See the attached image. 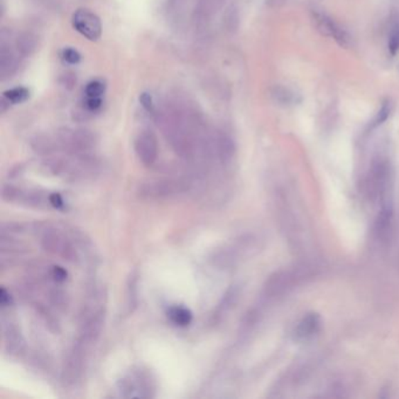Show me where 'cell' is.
<instances>
[{"label":"cell","mask_w":399,"mask_h":399,"mask_svg":"<svg viewBox=\"0 0 399 399\" xmlns=\"http://www.w3.org/2000/svg\"><path fill=\"white\" fill-rule=\"evenodd\" d=\"M72 23L79 33L89 40L95 41L100 39L102 33V23L100 18L92 11L81 9L74 13Z\"/></svg>","instance_id":"obj_5"},{"label":"cell","mask_w":399,"mask_h":399,"mask_svg":"<svg viewBox=\"0 0 399 399\" xmlns=\"http://www.w3.org/2000/svg\"><path fill=\"white\" fill-rule=\"evenodd\" d=\"M62 59L70 65H77V63L80 62L81 55L77 50L67 48V50H63Z\"/></svg>","instance_id":"obj_18"},{"label":"cell","mask_w":399,"mask_h":399,"mask_svg":"<svg viewBox=\"0 0 399 399\" xmlns=\"http://www.w3.org/2000/svg\"><path fill=\"white\" fill-rule=\"evenodd\" d=\"M58 140L61 147L70 153H84L97 143V137L86 129H62L58 133Z\"/></svg>","instance_id":"obj_4"},{"label":"cell","mask_w":399,"mask_h":399,"mask_svg":"<svg viewBox=\"0 0 399 399\" xmlns=\"http://www.w3.org/2000/svg\"><path fill=\"white\" fill-rule=\"evenodd\" d=\"M236 297V290H229L226 295L224 296L223 302L220 303L219 307H218V310H217V315H214V317H220V316L226 313L227 310H230L231 306H232L233 301H234Z\"/></svg>","instance_id":"obj_15"},{"label":"cell","mask_w":399,"mask_h":399,"mask_svg":"<svg viewBox=\"0 0 399 399\" xmlns=\"http://www.w3.org/2000/svg\"><path fill=\"white\" fill-rule=\"evenodd\" d=\"M102 106V99L101 97H86L84 106L89 111H97Z\"/></svg>","instance_id":"obj_22"},{"label":"cell","mask_w":399,"mask_h":399,"mask_svg":"<svg viewBox=\"0 0 399 399\" xmlns=\"http://www.w3.org/2000/svg\"><path fill=\"white\" fill-rule=\"evenodd\" d=\"M4 339L9 353L16 354L21 349L23 337L18 327L13 323H9L7 326L4 327Z\"/></svg>","instance_id":"obj_9"},{"label":"cell","mask_w":399,"mask_h":399,"mask_svg":"<svg viewBox=\"0 0 399 399\" xmlns=\"http://www.w3.org/2000/svg\"><path fill=\"white\" fill-rule=\"evenodd\" d=\"M86 97H101L104 93V84L101 81L95 80L92 81L89 84H87Z\"/></svg>","instance_id":"obj_16"},{"label":"cell","mask_w":399,"mask_h":399,"mask_svg":"<svg viewBox=\"0 0 399 399\" xmlns=\"http://www.w3.org/2000/svg\"><path fill=\"white\" fill-rule=\"evenodd\" d=\"M168 317L178 327H187L192 321V313L183 306H173L168 310Z\"/></svg>","instance_id":"obj_11"},{"label":"cell","mask_w":399,"mask_h":399,"mask_svg":"<svg viewBox=\"0 0 399 399\" xmlns=\"http://www.w3.org/2000/svg\"><path fill=\"white\" fill-rule=\"evenodd\" d=\"M28 97H30V92L23 87H17L13 89L6 90L4 93V97L9 104L10 102L11 104H21V102H25Z\"/></svg>","instance_id":"obj_12"},{"label":"cell","mask_w":399,"mask_h":399,"mask_svg":"<svg viewBox=\"0 0 399 399\" xmlns=\"http://www.w3.org/2000/svg\"><path fill=\"white\" fill-rule=\"evenodd\" d=\"M321 328V319L317 314H308L306 317H303L296 327L295 337L301 341L312 339L319 333Z\"/></svg>","instance_id":"obj_8"},{"label":"cell","mask_w":399,"mask_h":399,"mask_svg":"<svg viewBox=\"0 0 399 399\" xmlns=\"http://www.w3.org/2000/svg\"><path fill=\"white\" fill-rule=\"evenodd\" d=\"M390 113H391V104H390V101H386V102L382 104V106H381V109H379L378 113H377L375 120H373V128L384 124V122L388 120Z\"/></svg>","instance_id":"obj_17"},{"label":"cell","mask_w":399,"mask_h":399,"mask_svg":"<svg viewBox=\"0 0 399 399\" xmlns=\"http://www.w3.org/2000/svg\"><path fill=\"white\" fill-rule=\"evenodd\" d=\"M11 302H12V299H11L10 293H7L5 288H1V290H0V305L3 308H5V307L10 306Z\"/></svg>","instance_id":"obj_24"},{"label":"cell","mask_w":399,"mask_h":399,"mask_svg":"<svg viewBox=\"0 0 399 399\" xmlns=\"http://www.w3.org/2000/svg\"><path fill=\"white\" fill-rule=\"evenodd\" d=\"M135 151L142 164L153 167L158 156V143L155 133L150 130L142 131L135 141Z\"/></svg>","instance_id":"obj_7"},{"label":"cell","mask_w":399,"mask_h":399,"mask_svg":"<svg viewBox=\"0 0 399 399\" xmlns=\"http://www.w3.org/2000/svg\"><path fill=\"white\" fill-rule=\"evenodd\" d=\"M41 245L47 252L53 253L68 261H75L77 259V250L62 233L55 229L43 230L41 236Z\"/></svg>","instance_id":"obj_3"},{"label":"cell","mask_w":399,"mask_h":399,"mask_svg":"<svg viewBox=\"0 0 399 399\" xmlns=\"http://www.w3.org/2000/svg\"><path fill=\"white\" fill-rule=\"evenodd\" d=\"M137 302V275L133 273L128 281V307L129 312H133Z\"/></svg>","instance_id":"obj_14"},{"label":"cell","mask_w":399,"mask_h":399,"mask_svg":"<svg viewBox=\"0 0 399 399\" xmlns=\"http://www.w3.org/2000/svg\"><path fill=\"white\" fill-rule=\"evenodd\" d=\"M313 23L319 33H322L326 37L332 38L337 41L341 47H349L350 37L342 27L339 26L332 18L328 17L321 12H313L312 13Z\"/></svg>","instance_id":"obj_6"},{"label":"cell","mask_w":399,"mask_h":399,"mask_svg":"<svg viewBox=\"0 0 399 399\" xmlns=\"http://www.w3.org/2000/svg\"><path fill=\"white\" fill-rule=\"evenodd\" d=\"M189 183L184 180H150L141 184L137 195L143 200H163L185 192Z\"/></svg>","instance_id":"obj_1"},{"label":"cell","mask_w":399,"mask_h":399,"mask_svg":"<svg viewBox=\"0 0 399 399\" xmlns=\"http://www.w3.org/2000/svg\"><path fill=\"white\" fill-rule=\"evenodd\" d=\"M389 50L393 55H396L399 52V25L393 28L389 38Z\"/></svg>","instance_id":"obj_19"},{"label":"cell","mask_w":399,"mask_h":399,"mask_svg":"<svg viewBox=\"0 0 399 399\" xmlns=\"http://www.w3.org/2000/svg\"><path fill=\"white\" fill-rule=\"evenodd\" d=\"M140 102L148 113L153 114L155 111V104H153V97H150V94H141Z\"/></svg>","instance_id":"obj_21"},{"label":"cell","mask_w":399,"mask_h":399,"mask_svg":"<svg viewBox=\"0 0 399 399\" xmlns=\"http://www.w3.org/2000/svg\"><path fill=\"white\" fill-rule=\"evenodd\" d=\"M48 204L55 209H60L63 207L62 197L59 193H52L48 196Z\"/></svg>","instance_id":"obj_23"},{"label":"cell","mask_w":399,"mask_h":399,"mask_svg":"<svg viewBox=\"0 0 399 399\" xmlns=\"http://www.w3.org/2000/svg\"><path fill=\"white\" fill-rule=\"evenodd\" d=\"M216 148L218 157L223 160L224 163L229 162L232 158L233 153H234V144L230 137L225 133H219L217 136Z\"/></svg>","instance_id":"obj_10"},{"label":"cell","mask_w":399,"mask_h":399,"mask_svg":"<svg viewBox=\"0 0 399 399\" xmlns=\"http://www.w3.org/2000/svg\"><path fill=\"white\" fill-rule=\"evenodd\" d=\"M17 47L23 55H30L35 50V40L31 34H23L18 38Z\"/></svg>","instance_id":"obj_13"},{"label":"cell","mask_w":399,"mask_h":399,"mask_svg":"<svg viewBox=\"0 0 399 399\" xmlns=\"http://www.w3.org/2000/svg\"><path fill=\"white\" fill-rule=\"evenodd\" d=\"M50 275L53 278L54 281L63 283V281H66L68 273H67V270L62 268V267L54 266L53 268H52V272H50Z\"/></svg>","instance_id":"obj_20"},{"label":"cell","mask_w":399,"mask_h":399,"mask_svg":"<svg viewBox=\"0 0 399 399\" xmlns=\"http://www.w3.org/2000/svg\"><path fill=\"white\" fill-rule=\"evenodd\" d=\"M122 397H153L155 395V382L148 371H131L119 383Z\"/></svg>","instance_id":"obj_2"}]
</instances>
